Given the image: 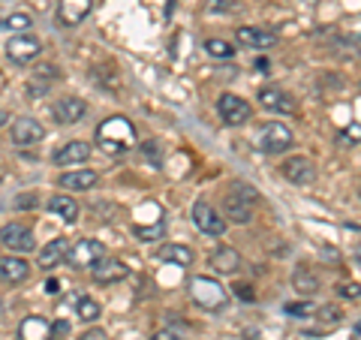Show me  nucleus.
<instances>
[{
  "instance_id": "a878e982",
  "label": "nucleus",
  "mask_w": 361,
  "mask_h": 340,
  "mask_svg": "<svg viewBox=\"0 0 361 340\" xmlns=\"http://www.w3.org/2000/svg\"><path fill=\"white\" fill-rule=\"evenodd\" d=\"M205 51L217 61H232L235 58V45L226 42V40H205Z\"/></svg>"
},
{
  "instance_id": "423d86ee",
  "label": "nucleus",
  "mask_w": 361,
  "mask_h": 340,
  "mask_svg": "<svg viewBox=\"0 0 361 340\" xmlns=\"http://www.w3.org/2000/svg\"><path fill=\"white\" fill-rule=\"evenodd\" d=\"M0 244L13 253H33L37 250V238H33V232L25 223H6L4 229H0Z\"/></svg>"
},
{
  "instance_id": "1a4fd4ad",
  "label": "nucleus",
  "mask_w": 361,
  "mask_h": 340,
  "mask_svg": "<svg viewBox=\"0 0 361 340\" xmlns=\"http://www.w3.org/2000/svg\"><path fill=\"white\" fill-rule=\"evenodd\" d=\"M42 54V42L30 33H21V37H13L6 42V58L13 63H33Z\"/></svg>"
},
{
  "instance_id": "4468645a",
  "label": "nucleus",
  "mask_w": 361,
  "mask_h": 340,
  "mask_svg": "<svg viewBox=\"0 0 361 340\" xmlns=\"http://www.w3.org/2000/svg\"><path fill=\"white\" fill-rule=\"evenodd\" d=\"M94 0H61L58 4V25L61 28H78L90 16Z\"/></svg>"
},
{
  "instance_id": "58836bf2",
  "label": "nucleus",
  "mask_w": 361,
  "mask_h": 340,
  "mask_svg": "<svg viewBox=\"0 0 361 340\" xmlns=\"http://www.w3.org/2000/svg\"><path fill=\"white\" fill-rule=\"evenodd\" d=\"M45 292H51V296H54V292H61V283H58V280H54V277H51L49 283H45Z\"/></svg>"
},
{
  "instance_id": "e433bc0d",
  "label": "nucleus",
  "mask_w": 361,
  "mask_h": 340,
  "mask_svg": "<svg viewBox=\"0 0 361 340\" xmlns=\"http://www.w3.org/2000/svg\"><path fill=\"white\" fill-rule=\"evenodd\" d=\"M78 340H109V334L103 332V328H90V332H85Z\"/></svg>"
},
{
  "instance_id": "dca6fc26",
  "label": "nucleus",
  "mask_w": 361,
  "mask_h": 340,
  "mask_svg": "<svg viewBox=\"0 0 361 340\" xmlns=\"http://www.w3.org/2000/svg\"><path fill=\"white\" fill-rule=\"evenodd\" d=\"M90 274H94V280L97 283H121V280H127L130 277V265H123L121 259H99V262L90 268Z\"/></svg>"
},
{
  "instance_id": "0eeeda50",
  "label": "nucleus",
  "mask_w": 361,
  "mask_h": 340,
  "mask_svg": "<svg viewBox=\"0 0 361 340\" xmlns=\"http://www.w3.org/2000/svg\"><path fill=\"white\" fill-rule=\"evenodd\" d=\"M193 223H196V229L208 238H220L226 232V217H220V214L214 211V205H208L205 199L193 202Z\"/></svg>"
},
{
  "instance_id": "5701e85b",
  "label": "nucleus",
  "mask_w": 361,
  "mask_h": 340,
  "mask_svg": "<svg viewBox=\"0 0 361 340\" xmlns=\"http://www.w3.org/2000/svg\"><path fill=\"white\" fill-rule=\"evenodd\" d=\"M97 184V172L94 169H73V172H63L61 175V187L63 190H90Z\"/></svg>"
},
{
  "instance_id": "ea45409f",
  "label": "nucleus",
  "mask_w": 361,
  "mask_h": 340,
  "mask_svg": "<svg viewBox=\"0 0 361 340\" xmlns=\"http://www.w3.org/2000/svg\"><path fill=\"white\" fill-rule=\"evenodd\" d=\"M6 123H9V115H6L4 109H0V127H6Z\"/></svg>"
},
{
  "instance_id": "cd10ccee",
  "label": "nucleus",
  "mask_w": 361,
  "mask_h": 340,
  "mask_svg": "<svg viewBox=\"0 0 361 340\" xmlns=\"http://www.w3.org/2000/svg\"><path fill=\"white\" fill-rule=\"evenodd\" d=\"M33 25V18L27 13H13V16H6L4 21H0V30H16V33H25L30 30Z\"/></svg>"
},
{
  "instance_id": "bb28decb",
  "label": "nucleus",
  "mask_w": 361,
  "mask_h": 340,
  "mask_svg": "<svg viewBox=\"0 0 361 340\" xmlns=\"http://www.w3.org/2000/svg\"><path fill=\"white\" fill-rule=\"evenodd\" d=\"M75 313H78V320H82V322H97L99 313H103V308H99L94 298H78Z\"/></svg>"
},
{
  "instance_id": "f8f14e48",
  "label": "nucleus",
  "mask_w": 361,
  "mask_h": 340,
  "mask_svg": "<svg viewBox=\"0 0 361 340\" xmlns=\"http://www.w3.org/2000/svg\"><path fill=\"white\" fill-rule=\"evenodd\" d=\"M51 115L58 123H63V127H73V123H78L87 115V103L82 97H61V99H54Z\"/></svg>"
},
{
  "instance_id": "6ab92c4d",
  "label": "nucleus",
  "mask_w": 361,
  "mask_h": 340,
  "mask_svg": "<svg viewBox=\"0 0 361 340\" xmlns=\"http://www.w3.org/2000/svg\"><path fill=\"white\" fill-rule=\"evenodd\" d=\"M66 250H70V241H66V238H51V241L37 253V265L51 271L54 265H61L66 259Z\"/></svg>"
},
{
  "instance_id": "c756f323",
  "label": "nucleus",
  "mask_w": 361,
  "mask_h": 340,
  "mask_svg": "<svg viewBox=\"0 0 361 340\" xmlns=\"http://www.w3.org/2000/svg\"><path fill=\"white\" fill-rule=\"evenodd\" d=\"M313 301H289V304H283V313H289L292 320H307V316H313Z\"/></svg>"
},
{
  "instance_id": "412c9836",
  "label": "nucleus",
  "mask_w": 361,
  "mask_h": 340,
  "mask_svg": "<svg viewBox=\"0 0 361 340\" xmlns=\"http://www.w3.org/2000/svg\"><path fill=\"white\" fill-rule=\"evenodd\" d=\"M18 340H54L51 337V322L45 316H27L18 325Z\"/></svg>"
},
{
  "instance_id": "393cba45",
  "label": "nucleus",
  "mask_w": 361,
  "mask_h": 340,
  "mask_svg": "<svg viewBox=\"0 0 361 340\" xmlns=\"http://www.w3.org/2000/svg\"><path fill=\"white\" fill-rule=\"evenodd\" d=\"M292 286L298 289V296H316V292H319V277L313 274L310 268H295V274H292Z\"/></svg>"
},
{
  "instance_id": "7ed1b4c3",
  "label": "nucleus",
  "mask_w": 361,
  "mask_h": 340,
  "mask_svg": "<svg viewBox=\"0 0 361 340\" xmlns=\"http://www.w3.org/2000/svg\"><path fill=\"white\" fill-rule=\"evenodd\" d=\"M190 298L208 313H217L229 304V296H226L223 283L217 277H205V274H196L190 280Z\"/></svg>"
},
{
  "instance_id": "9d476101",
  "label": "nucleus",
  "mask_w": 361,
  "mask_h": 340,
  "mask_svg": "<svg viewBox=\"0 0 361 340\" xmlns=\"http://www.w3.org/2000/svg\"><path fill=\"white\" fill-rule=\"evenodd\" d=\"M280 175L295 187H307L316 181V166L307 157H289V160H283V166H280Z\"/></svg>"
},
{
  "instance_id": "f704fd0d",
  "label": "nucleus",
  "mask_w": 361,
  "mask_h": 340,
  "mask_svg": "<svg viewBox=\"0 0 361 340\" xmlns=\"http://www.w3.org/2000/svg\"><path fill=\"white\" fill-rule=\"evenodd\" d=\"M235 296H238L241 301H256V292L247 286V283H238V286H235Z\"/></svg>"
},
{
  "instance_id": "473e14b6",
  "label": "nucleus",
  "mask_w": 361,
  "mask_h": 340,
  "mask_svg": "<svg viewBox=\"0 0 361 340\" xmlns=\"http://www.w3.org/2000/svg\"><path fill=\"white\" fill-rule=\"evenodd\" d=\"M142 151H145V157H148L151 163L160 166V145H157V142H145V145H142Z\"/></svg>"
},
{
  "instance_id": "a211bd4d",
  "label": "nucleus",
  "mask_w": 361,
  "mask_h": 340,
  "mask_svg": "<svg viewBox=\"0 0 361 340\" xmlns=\"http://www.w3.org/2000/svg\"><path fill=\"white\" fill-rule=\"evenodd\" d=\"M87 157H90V145L82 142V139H75V142H66L63 148L54 154V166H61V169L82 166V163H87Z\"/></svg>"
},
{
  "instance_id": "39448f33",
  "label": "nucleus",
  "mask_w": 361,
  "mask_h": 340,
  "mask_svg": "<svg viewBox=\"0 0 361 340\" xmlns=\"http://www.w3.org/2000/svg\"><path fill=\"white\" fill-rule=\"evenodd\" d=\"M103 256H106V244L103 241H97V238H82V241L70 244L63 262L73 265V268H94Z\"/></svg>"
},
{
  "instance_id": "b1692460",
  "label": "nucleus",
  "mask_w": 361,
  "mask_h": 340,
  "mask_svg": "<svg viewBox=\"0 0 361 340\" xmlns=\"http://www.w3.org/2000/svg\"><path fill=\"white\" fill-rule=\"evenodd\" d=\"M49 211L54 214V217H61L63 223H75L78 220V202L70 199V196H51L49 199Z\"/></svg>"
},
{
  "instance_id": "f3484780",
  "label": "nucleus",
  "mask_w": 361,
  "mask_h": 340,
  "mask_svg": "<svg viewBox=\"0 0 361 340\" xmlns=\"http://www.w3.org/2000/svg\"><path fill=\"white\" fill-rule=\"evenodd\" d=\"M27 277H30V262H27V259H21L16 253L0 256V280H6V283H25Z\"/></svg>"
},
{
  "instance_id": "6e6552de",
  "label": "nucleus",
  "mask_w": 361,
  "mask_h": 340,
  "mask_svg": "<svg viewBox=\"0 0 361 340\" xmlns=\"http://www.w3.org/2000/svg\"><path fill=\"white\" fill-rule=\"evenodd\" d=\"M217 111L229 127H241V123H247L253 118V106L247 103L244 97H235V94H223L217 99Z\"/></svg>"
},
{
  "instance_id": "9b49d317",
  "label": "nucleus",
  "mask_w": 361,
  "mask_h": 340,
  "mask_svg": "<svg viewBox=\"0 0 361 340\" xmlns=\"http://www.w3.org/2000/svg\"><path fill=\"white\" fill-rule=\"evenodd\" d=\"M256 97H259V106L265 111H274V115H292L295 111V97L283 87H262Z\"/></svg>"
},
{
  "instance_id": "c9c22d12",
  "label": "nucleus",
  "mask_w": 361,
  "mask_h": 340,
  "mask_svg": "<svg viewBox=\"0 0 361 340\" xmlns=\"http://www.w3.org/2000/svg\"><path fill=\"white\" fill-rule=\"evenodd\" d=\"M63 334H70V322L66 320H58L51 325V337H63Z\"/></svg>"
},
{
  "instance_id": "2f4dec72",
  "label": "nucleus",
  "mask_w": 361,
  "mask_h": 340,
  "mask_svg": "<svg viewBox=\"0 0 361 340\" xmlns=\"http://www.w3.org/2000/svg\"><path fill=\"white\" fill-rule=\"evenodd\" d=\"M151 340H187L180 332H175V328H160V332H154Z\"/></svg>"
},
{
  "instance_id": "4be33fe9",
  "label": "nucleus",
  "mask_w": 361,
  "mask_h": 340,
  "mask_svg": "<svg viewBox=\"0 0 361 340\" xmlns=\"http://www.w3.org/2000/svg\"><path fill=\"white\" fill-rule=\"evenodd\" d=\"M157 259H160V262H169V265H180V268H187V265H193L196 253L190 250L187 244H163L160 250H157Z\"/></svg>"
},
{
  "instance_id": "20e7f679",
  "label": "nucleus",
  "mask_w": 361,
  "mask_h": 340,
  "mask_svg": "<svg viewBox=\"0 0 361 340\" xmlns=\"http://www.w3.org/2000/svg\"><path fill=\"white\" fill-rule=\"evenodd\" d=\"M292 145H295L292 130L286 127V123H280V121H268V123H262V127L256 130V148L262 154H283V151L292 148Z\"/></svg>"
},
{
  "instance_id": "4c0bfd02",
  "label": "nucleus",
  "mask_w": 361,
  "mask_h": 340,
  "mask_svg": "<svg viewBox=\"0 0 361 340\" xmlns=\"http://www.w3.org/2000/svg\"><path fill=\"white\" fill-rule=\"evenodd\" d=\"M27 205H37V196H21V199H16V208H27Z\"/></svg>"
},
{
  "instance_id": "a19ab883",
  "label": "nucleus",
  "mask_w": 361,
  "mask_h": 340,
  "mask_svg": "<svg viewBox=\"0 0 361 340\" xmlns=\"http://www.w3.org/2000/svg\"><path fill=\"white\" fill-rule=\"evenodd\" d=\"M247 340H259V337H247Z\"/></svg>"
},
{
  "instance_id": "7c9ffc66",
  "label": "nucleus",
  "mask_w": 361,
  "mask_h": 340,
  "mask_svg": "<svg viewBox=\"0 0 361 340\" xmlns=\"http://www.w3.org/2000/svg\"><path fill=\"white\" fill-rule=\"evenodd\" d=\"M316 313H319V320H322V325H325V322H329V325H337V322H341V320H343V313H341V310H337V308H334V304H329V308H319V310H316Z\"/></svg>"
},
{
  "instance_id": "ddd939ff",
  "label": "nucleus",
  "mask_w": 361,
  "mask_h": 340,
  "mask_svg": "<svg viewBox=\"0 0 361 340\" xmlns=\"http://www.w3.org/2000/svg\"><path fill=\"white\" fill-rule=\"evenodd\" d=\"M235 42L241 45V49H259V51H268L277 45V33L271 30H262V28H247L241 25L235 30Z\"/></svg>"
},
{
  "instance_id": "f257e3e1",
  "label": "nucleus",
  "mask_w": 361,
  "mask_h": 340,
  "mask_svg": "<svg viewBox=\"0 0 361 340\" xmlns=\"http://www.w3.org/2000/svg\"><path fill=\"white\" fill-rule=\"evenodd\" d=\"M97 145L109 157H123L139 145V135H135V127H133L130 118L115 115V118H106L97 127Z\"/></svg>"
},
{
  "instance_id": "72a5a7b5",
  "label": "nucleus",
  "mask_w": 361,
  "mask_h": 340,
  "mask_svg": "<svg viewBox=\"0 0 361 340\" xmlns=\"http://www.w3.org/2000/svg\"><path fill=\"white\" fill-rule=\"evenodd\" d=\"M337 292H341L343 298L355 301V298H358V283H341V286H337Z\"/></svg>"
},
{
  "instance_id": "aec40b11",
  "label": "nucleus",
  "mask_w": 361,
  "mask_h": 340,
  "mask_svg": "<svg viewBox=\"0 0 361 340\" xmlns=\"http://www.w3.org/2000/svg\"><path fill=\"white\" fill-rule=\"evenodd\" d=\"M211 268L217 271V274H238L241 268V253L235 250V247H217V250L211 253Z\"/></svg>"
},
{
  "instance_id": "2eb2a0df",
  "label": "nucleus",
  "mask_w": 361,
  "mask_h": 340,
  "mask_svg": "<svg viewBox=\"0 0 361 340\" xmlns=\"http://www.w3.org/2000/svg\"><path fill=\"white\" fill-rule=\"evenodd\" d=\"M42 139H45V127L37 118H18L13 123V142L18 148H33V145Z\"/></svg>"
},
{
  "instance_id": "c85d7f7f",
  "label": "nucleus",
  "mask_w": 361,
  "mask_h": 340,
  "mask_svg": "<svg viewBox=\"0 0 361 340\" xmlns=\"http://www.w3.org/2000/svg\"><path fill=\"white\" fill-rule=\"evenodd\" d=\"M133 235L139 238V241H163L166 226H163V223H154V226H133Z\"/></svg>"
},
{
  "instance_id": "f03ea898",
  "label": "nucleus",
  "mask_w": 361,
  "mask_h": 340,
  "mask_svg": "<svg viewBox=\"0 0 361 340\" xmlns=\"http://www.w3.org/2000/svg\"><path fill=\"white\" fill-rule=\"evenodd\" d=\"M259 202V190L253 184H244V181H232L229 190H226V199H223V211L232 223H250L253 220V208Z\"/></svg>"
}]
</instances>
